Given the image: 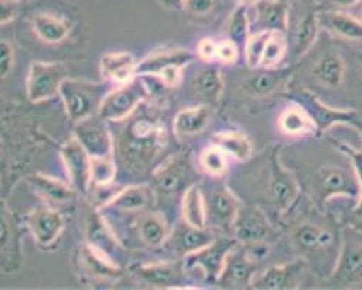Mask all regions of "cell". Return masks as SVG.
Masks as SVG:
<instances>
[{
    "label": "cell",
    "mask_w": 362,
    "mask_h": 290,
    "mask_svg": "<svg viewBox=\"0 0 362 290\" xmlns=\"http://www.w3.org/2000/svg\"><path fill=\"white\" fill-rule=\"evenodd\" d=\"M128 120L117 142L119 158L129 170H144L157 158L167 134L161 122L149 115L134 113Z\"/></svg>",
    "instance_id": "6da1fadb"
},
{
    "label": "cell",
    "mask_w": 362,
    "mask_h": 290,
    "mask_svg": "<svg viewBox=\"0 0 362 290\" xmlns=\"http://www.w3.org/2000/svg\"><path fill=\"white\" fill-rule=\"evenodd\" d=\"M112 89L110 81L96 83L67 77L59 87L58 96L62 98L69 118L77 124L96 115L102 100Z\"/></svg>",
    "instance_id": "7a4b0ae2"
},
{
    "label": "cell",
    "mask_w": 362,
    "mask_h": 290,
    "mask_svg": "<svg viewBox=\"0 0 362 290\" xmlns=\"http://www.w3.org/2000/svg\"><path fill=\"white\" fill-rule=\"evenodd\" d=\"M149 95L148 86L139 76H135L127 83L117 84L105 96L98 110V115L106 122H122L145 102Z\"/></svg>",
    "instance_id": "3957f363"
},
{
    "label": "cell",
    "mask_w": 362,
    "mask_h": 290,
    "mask_svg": "<svg viewBox=\"0 0 362 290\" xmlns=\"http://www.w3.org/2000/svg\"><path fill=\"white\" fill-rule=\"evenodd\" d=\"M194 60V54L178 50H160L149 54L136 66V76H154L161 79L167 86H177L181 80L183 69Z\"/></svg>",
    "instance_id": "277c9868"
},
{
    "label": "cell",
    "mask_w": 362,
    "mask_h": 290,
    "mask_svg": "<svg viewBox=\"0 0 362 290\" xmlns=\"http://www.w3.org/2000/svg\"><path fill=\"white\" fill-rule=\"evenodd\" d=\"M69 77L67 67L55 62H34L26 76V95L33 103L49 100L59 93V87Z\"/></svg>",
    "instance_id": "5b68a950"
},
{
    "label": "cell",
    "mask_w": 362,
    "mask_h": 290,
    "mask_svg": "<svg viewBox=\"0 0 362 290\" xmlns=\"http://www.w3.org/2000/svg\"><path fill=\"white\" fill-rule=\"evenodd\" d=\"M77 267L81 277L98 283H113L124 276L116 261L100 250L84 243L77 250Z\"/></svg>",
    "instance_id": "8992f818"
},
{
    "label": "cell",
    "mask_w": 362,
    "mask_h": 290,
    "mask_svg": "<svg viewBox=\"0 0 362 290\" xmlns=\"http://www.w3.org/2000/svg\"><path fill=\"white\" fill-rule=\"evenodd\" d=\"M235 245L236 240L215 238L209 245L185 257V269H199L203 272L204 279L218 282L225 265V260Z\"/></svg>",
    "instance_id": "52a82bcc"
},
{
    "label": "cell",
    "mask_w": 362,
    "mask_h": 290,
    "mask_svg": "<svg viewBox=\"0 0 362 290\" xmlns=\"http://www.w3.org/2000/svg\"><path fill=\"white\" fill-rule=\"evenodd\" d=\"M22 263L21 234L12 212L4 200H0V270L5 273L18 272Z\"/></svg>",
    "instance_id": "ba28073f"
},
{
    "label": "cell",
    "mask_w": 362,
    "mask_h": 290,
    "mask_svg": "<svg viewBox=\"0 0 362 290\" xmlns=\"http://www.w3.org/2000/svg\"><path fill=\"white\" fill-rule=\"evenodd\" d=\"M73 137L83 145L90 157H112L113 154V139L106 121L98 113L77 122Z\"/></svg>",
    "instance_id": "9c48e42d"
},
{
    "label": "cell",
    "mask_w": 362,
    "mask_h": 290,
    "mask_svg": "<svg viewBox=\"0 0 362 290\" xmlns=\"http://www.w3.org/2000/svg\"><path fill=\"white\" fill-rule=\"evenodd\" d=\"M25 225L41 247H51L63 234L66 219L57 209L40 207L25 216Z\"/></svg>",
    "instance_id": "30bf717a"
},
{
    "label": "cell",
    "mask_w": 362,
    "mask_h": 290,
    "mask_svg": "<svg viewBox=\"0 0 362 290\" xmlns=\"http://www.w3.org/2000/svg\"><path fill=\"white\" fill-rule=\"evenodd\" d=\"M235 240L239 243L255 244V243H267L274 237V229L267 221L265 215L251 207L239 208L238 215L235 218L233 226Z\"/></svg>",
    "instance_id": "8fae6325"
},
{
    "label": "cell",
    "mask_w": 362,
    "mask_h": 290,
    "mask_svg": "<svg viewBox=\"0 0 362 290\" xmlns=\"http://www.w3.org/2000/svg\"><path fill=\"white\" fill-rule=\"evenodd\" d=\"M257 273V261H254L245 248H236L229 251L218 283L226 289L251 287L252 279Z\"/></svg>",
    "instance_id": "7c38bea8"
},
{
    "label": "cell",
    "mask_w": 362,
    "mask_h": 290,
    "mask_svg": "<svg viewBox=\"0 0 362 290\" xmlns=\"http://www.w3.org/2000/svg\"><path fill=\"white\" fill-rule=\"evenodd\" d=\"M71 186L80 193H87L90 186V156L83 145L73 137L59 150Z\"/></svg>",
    "instance_id": "4fadbf2b"
},
{
    "label": "cell",
    "mask_w": 362,
    "mask_h": 290,
    "mask_svg": "<svg viewBox=\"0 0 362 290\" xmlns=\"http://www.w3.org/2000/svg\"><path fill=\"white\" fill-rule=\"evenodd\" d=\"M315 189L323 200H329L334 196H361L358 183L351 179L348 171L338 167H322L316 173Z\"/></svg>",
    "instance_id": "5bb4252c"
},
{
    "label": "cell",
    "mask_w": 362,
    "mask_h": 290,
    "mask_svg": "<svg viewBox=\"0 0 362 290\" xmlns=\"http://www.w3.org/2000/svg\"><path fill=\"white\" fill-rule=\"evenodd\" d=\"M269 195L271 200L279 211H287L298 195L297 182L293 174L283 167L279 161V154L274 151L271 157V174H269Z\"/></svg>",
    "instance_id": "9a60e30c"
},
{
    "label": "cell",
    "mask_w": 362,
    "mask_h": 290,
    "mask_svg": "<svg viewBox=\"0 0 362 290\" xmlns=\"http://www.w3.org/2000/svg\"><path fill=\"white\" fill-rule=\"evenodd\" d=\"M305 272V261L297 260L291 263L273 266L264 273L254 276L252 279V289H262V290H286L297 287L301 274Z\"/></svg>",
    "instance_id": "2e32d148"
},
{
    "label": "cell",
    "mask_w": 362,
    "mask_h": 290,
    "mask_svg": "<svg viewBox=\"0 0 362 290\" xmlns=\"http://www.w3.org/2000/svg\"><path fill=\"white\" fill-rule=\"evenodd\" d=\"M206 200V199H204ZM239 211V203L233 193L221 187L210 193L206 200V216L215 226L230 231Z\"/></svg>",
    "instance_id": "e0dca14e"
},
{
    "label": "cell",
    "mask_w": 362,
    "mask_h": 290,
    "mask_svg": "<svg viewBox=\"0 0 362 290\" xmlns=\"http://www.w3.org/2000/svg\"><path fill=\"white\" fill-rule=\"evenodd\" d=\"M185 265L171 263H146L135 265L132 267L134 274L142 282L154 287H177L178 282L185 279Z\"/></svg>",
    "instance_id": "ac0fdd59"
},
{
    "label": "cell",
    "mask_w": 362,
    "mask_h": 290,
    "mask_svg": "<svg viewBox=\"0 0 362 290\" xmlns=\"http://www.w3.org/2000/svg\"><path fill=\"white\" fill-rule=\"evenodd\" d=\"M214 240L215 236L206 228H196L185 222L174 232H170V237L164 245H168L178 255L187 257L209 245Z\"/></svg>",
    "instance_id": "d6986e66"
},
{
    "label": "cell",
    "mask_w": 362,
    "mask_h": 290,
    "mask_svg": "<svg viewBox=\"0 0 362 290\" xmlns=\"http://www.w3.org/2000/svg\"><path fill=\"white\" fill-rule=\"evenodd\" d=\"M154 203V190L146 185H132L119 190L106 203V208L120 212H144Z\"/></svg>",
    "instance_id": "ffe728a7"
},
{
    "label": "cell",
    "mask_w": 362,
    "mask_h": 290,
    "mask_svg": "<svg viewBox=\"0 0 362 290\" xmlns=\"http://www.w3.org/2000/svg\"><path fill=\"white\" fill-rule=\"evenodd\" d=\"M136 60L131 52H109L100 58V73L106 81L122 84L136 76Z\"/></svg>",
    "instance_id": "44dd1931"
},
{
    "label": "cell",
    "mask_w": 362,
    "mask_h": 290,
    "mask_svg": "<svg viewBox=\"0 0 362 290\" xmlns=\"http://www.w3.org/2000/svg\"><path fill=\"white\" fill-rule=\"evenodd\" d=\"M332 282L339 287H349L362 282V248L356 245L344 247Z\"/></svg>",
    "instance_id": "7402d4cb"
},
{
    "label": "cell",
    "mask_w": 362,
    "mask_h": 290,
    "mask_svg": "<svg viewBox=\"0 0 362 290\" xmlns=\"http://www.w3.org/2000/svg\"><path fill=\"white\" fill-rule=\"evenodd\" d=\"M186 158L171 156L154 170V185L161 193H173L185 182Z\"/></svg>",
    "instance_id": "603a6c76"
},
{
    "label": "cell",
    "mask_w": 362,
    "mask_h": 290,
    "mask_svg": "<svg viewBox=\"0 0 362 290\" xmlns=\"http://www.w3.org/2000/svg\"><path fill=\"white\" fill-rule=\"evenodd\" d=\"M86 243L100 250L102 253L112 257L113 251L117 248L119 243L109 224L105 221L99 211H95L88 215L86 225Z\"/></svg>",
    "instance_id": "cb8c5ba5"
},
{
    "label": "cell",
    "mask_w": 362,
    "mask_h": 290,
    "mask_svg": "<svg viewBox=\"0 0 362 290\" xmlns=\"http://www.w3.org/2000/svg\"><path fill=\"white\" fill-rule=\"evenodd\" d=\"M210 120H212V110H210L209 106H192L180 110L175 115L173 128L178 137H190L203 132Z\"/></svg>",
    "instance_id": "d4e9b609"
},
{
    "label": "cell",
    "mask_w": 362,
    "mask_h": 290,
    "mask_svg": "<svg viewBox=\"0 0 362 290\" xmlns=\"http://www.w3.org/2000/svg\"><path fill=\"white\" fill-rule=\"evenodd\" d=\"M257 19L264 31L283 33L287 29V6L280 0H259L254 5Z\"/></svg>",
    "instance_id": "484cf974"
},
{
    "label": "cell",
    "mask_w": 362,
    "mask_h": 290,
    "mask_svg": "<svg viewBox=\"0 0 362 290\" xmlns=\"http://www.w3.org/2000/svg\"><path fill=\"white\" fill-rule=\"evenodd\" d=\"M26 180L41 197L52 203H66L70 202L74 196L73 186H69L55 178L47 176V174L37 173L29 176Z\"/></svg>",
    "instance_id": "4316f807"
},
{
    "label": "cell",
    "mask_w": 362,
    "mask_h": 290,
    "mask_svg": "<svg viewBox=\"0 0 362 290\" xmlns=\"http://www.w3.org/2000/svg\"><path fill=\"white\" fill-rule=\"evenodd\" d=\"M293 240L303 253H317L334 244V236L329 231L313 224L298 225L294 229Z\"/></svg>",
    "instance_id": "83f0119b"
},
{
    "label": "cell",
    "mask_w": 362,
    "mask_h": 290,
    "mask_svg": "<svg viewBox=\"0 0 362 290\" xmlns=\"http://www.w3.org/2000/svg\"><path fill=\"white\" fill-rule=\"evenodd\" d=\"M138 234L146 247L160 248L167 243L170 229L164 216L153 212L145 214L138 219Z\"/></svg>",
    "instance_id": "f1b7e54d"
},
{
    "label": "cell",
    "mask_w": 362,
    "mask_h": 290,
    "mask_svg": "<svg viewBox=\"0 0 362 290\" xmlns=\"http://www.w3.org/2000/svg\"><path fill=\"white\" fill-rule=\"evenodd\" d=\"M31 23L35 35L47 44L63 42L70 34L69 23L54 15L38 13L33 18Z\"/></svg>",
    "instance_id": "f546056e"
},
{
    "label": "cell",
    "mask_w": 362,
    "mask_h": 290,
    "mask_svg": "<svg viewBox=\"0 0 362 290\" xmlns=\"http://www.w3.org/2000/svg\"><path fill=\"white\" fill-rule=\"evenodd\" d=\"M181 215L186 224L196 228H206V200L197 185H192L185 190L181 199Z\"/></svg>",
    "instance_id": "4dcf8cb0"
},
{
    "label": "cell",
    "mask_w": 362,
    "mask_h": 290,
    "mask_svg": "<svg viewBox=\"0 0 362 290\" xmlns=\"http://www.w3.org/2000/svg\"><path fill=\"white\" fill-rule=\"evenodd\" d=\"M290 76V69L283 70H268L264 69V71H258L248 77L244 83V89L252 95V96H267L273 93L277 87L287 80Z\"/></svg>",
    "instance_id": "1f68e13d"
},
{
    "label": "cell",
    "mask_w": 362,
    "mask_h": 290,
    "mask_svg": "<svg viewBox=\"0 0 362 290\" xmlns=\"http://www.w3.org/2000/svg\"><path fill=\"white\" fill-rule=\"evenodd\" d=\"M280 128L284 134L297 137L315 131L316 122L301 106H290L280 116Z\"/></svg>",
    "instance_id": "d6a6232c"
},
{
    "label": "cell",
    "mask_w": 362,
    "mask_h": 290,
    "mask_svg": "<svg viewBox=\"0 0 362 290\" xmlns=\"http://www.w3.org/2000/svg\"><path fill=\"white\" fill-rule=\"evenodd\" d=\"M313 74L325 86L338 87L342 83L345 74V66L341 55L337 52L325 54L313 67Z\"/></svg>",
    "instance_id": "836d02e7"
},
{
    "label": "cell",
    "mask_w": 362,
    "mask_h": 290,
    "mask_svg": "<svg viewBox=\"0 0 362 290\" xmlns=\"http://www.w3.org/2000/svg\"><path fill=\"white\" fill-rule=\"evenodd\" d=\"M214 144L238 161H245L252 154V145L250 139L244 134L236 131H223L216 134Z\"/></svg>",
    "instance_id": "e575fe53"
},
{
    "label": "cell",
    "mask_w": 362,
    "mask_h": 290,
    "mask_svg": "<svg viewBox=\"0 0 362 290\" xmlns=\"http://www.w3.org/2000/svg\"><path fill=\"white\" fill-rule=\"evenodd\" d=\"M196 92L209 103H218L223 93V80L218 69L210 67L200 71L194 79Z\"/></svg>",
    "instance_id": "d590c367"
},
{
    "label": "cell",
    "mask_w": 362,
    "mask_h": 290,
    "mask_svg": "<svg viewBox=\"0 0 362 290\" xmlns=\"http://www.w3.org/2000/svg\"><path fill=\"white\" fill-rule=\"evenodd\" d=\"M228 154L218 145L206 147L200 154L202 168L210 176H223L228 170Z\"/></svg>",
    "instance_id": "8d00e7d4"
},
{
    "label": "cell",
    "mask_w": 362,
    "mask_h": 290,
    "mask_svg": "<svg viewBox=\"0 0 362 290\" xmlns=\"http://www.w3.org/2000/svg\"><path fill=\"white\" fill-rule=\"evenodd\" d=\"M116 178V164L112 157H90V182L109 186Z\"/></svg>",
    "instance_id": "74e56055"
},
{
    "label": "cell",
    "mask_w": 362,
    "mask_h": 290,
    "mask_svg": "<svg viewBox=\"0 0 362 290\" xmlns=\"http://www.w3.org/2000/svg\"><path fill=\"white\" fill-rule=\"evenodd\" d=\"M329 25L348 40H362V21L342 12H334L327 16Z\"/></svg>",
    "instance_id": "f35d334b"
},
{
    "label": "cell",
    "mask_w": 362,
    "mask_h": 290,
    "mask_svg": "<svg viewBox=\"0 0 362 290\" xmlns=\"http://www.w3.org/2000/svg\"><path fill=\"white\" fill-rule=\"evenodd\" d=\"M228 38L236 45L240 42H247L248 40V11L247 6H239L229 18L226 23Z\"/></svg>",
    "instance_id": "ab89813d"
},
{
    "label": "cell",
    "mask_w": 362,
    "mask_h": 290,
    "mask_svg": "<svg viewBox=\"0 0 362 290\" xmlns=\"http://www.w3.org/2000/svg\"><path fill=\"white\" fill-rule=\"evenodd\" d=\"M286 54V41L281 37V33H273L268 38L262 58H261V69H273L276 67Z\"/></svg>",
    "instance_id": "60d3db41"
},
{
    "label": "cell",
    "mask_w": 362,
    "mask_h": 290,
    "mask_svg": "<svg viewBox=\"0 0 362 290\" xmlns=\"http://www.w3.org/2000/svg\"><path fill=\"white\" fill-rule=\"evenodd\" d=\"M271 34L273 33L262 31V33L248 37V40L245 42V60L251 69H258L261 66L262 52H264L265 44H267L268 38L271 37Z\"/></svg>",
    "instance_id": "b9f144b4"
},
{
    "label": "cell",
    "mask_w": 362,
    "mask_h": 290,
    "mask_svg": "<svg viewBox=\"0 0 362 290\" xmlns=\"http://www.w3.org/2000/svg\"><path fill=\"white\" fill-rule=\"evenodd\" d=\"M316 37H317V21L313 15H309L303 22H301L297 33V42H296L297 54L298 55L306 54L312 48Z\"/></svg>",
    "instance_id": "7bdbcfd3"
},
{
    "label": "cell",
    "mask_w": 362,
    "mask_h": 290,
    "mask_svg": "<svg viewBox=\"0 0 362 290\" xmlns=\"http://www.w3.org/2000/svg\"><path fill=\"white\" fill-rule=\"evenodd\" d=\"M15 52L9 41L0 40V77H6L13 67Z\"/></svg>",
    "instance_id": "ee69618b"
},
{
    "label": "cell",
    "mask_w": 362,
    "mask_h": 290,
    "mask_svg": "<svg viewBox=\"0 0 362 290\" xmlns=\"http://www.w3.org/2000/svg\"><path fill=\"white\" fill-rule=\"evenodd\" d=\"M216 60L222 62L223 64L235 63L238 60V45L233 41H230L229 38L218 42Z\"/></svg>",
    "instance_id": "f6af8a7d"
},
{
    "label": "cell",
    "mask_w": 362,
    "mask_h": 290,
    "mask_svg": "<svg viewBox=\"0 0 362 290\" xmlns=\"http://www.w3.org/2000/svg\"><path fill=\"white\" fill-rule=\"evenodd\" d=\"M215 6V0H186L185 9L193 15H207Z\"/></svg>",
    "instance_id": "bcb514c9"
},
{
    "label": "cell",
    "mask_w": 362,
    "mask_h": 290,
    "mask_svg": "<svg viewBox=\"0 0 362 290\" xmlns=\"http://www.w3.org/2000/svg\"><path fill=\"white\" fill-rule=\"evenodd\" d=\"M216 48H218V42H215L210 38H203L197 44V55L204 62L216 60Z\"/></svg>",
    "instance_id": "7dc6e473"
},
{
    "label": "cell",
    "mask_w": 362,
    "mask_h": 290,
    "mask_svg": "<svg viewBox=\"0 0 362 290\" xmlns=\"http://www.w3.org/2000/svg\"><path fill=\"white\" fill-rule=\"evenodd\" d=\"M18 15L16 0H0V25L12 22Z\"/></svg>",
    "instance_id": "c3c4849f"
},
{
    "label": "cell",
    "mask_w": 362,
    "mask_h": 290,
    "mask_svg": "<svg viewBox=\"0 0 362 290\" xmlns=\"http://www.w3.org/2000/svg\"><path fill=\"white\" fill-rule=\"evenodd\" d=\"M344 150L352 157V160L355 161V166H356L358 171L362 174V154H361V153H355L354 150H349V147H345ZM361 178H362V176H361ZM359 205H361V208H362V182H361V199H359Z\"/></svg>",
    "instance_id": "681fc988"
},
{
    "label": "cell",
    "mask_w": 362,
    "mask_h": 290,
    "mask_svg": "<svg viewBox=\"0 0 362 290\" xmlns=\"http://www.w3.org/2000/svg\"><path fill=\"white\" fill-rule=\"evenodd\" d=\"M158 4L167 11H177L185 8L186 0H158Z\"/></svg>",
    "instance_id": "f907efd6"
},
{
    "label": "cell",
    "mask_w": 362,
    "mask_h": 290,
    "mask_svg": "<svg viewBox=\"0 0 362 290\" xmlns=\"http://www.w3.org/2000/svg\"><path fill=\"white\" fill-rule=\"evenodd\" d=\"M334 2L339 6H351V5H355L358 0H334Z\"/></svg>",
    "instance_id": "816d5d0a"
},
{
    "label": "cell",
    "mask_w": 362,
    "mask_h": 290,
    "mask_svg": "<svg viewBox=\"0 0 362 290\" xmlns=\"http://www.w3.org/2000/svg\"><path fill=\"white\" fill-rule=\"evenodd\" d=\"M239 2H243L244 5H255L259 0H239Z\"/></svg>",
    "instance_id": "f5cc1de1"
},
{
    "label": "cell",
    "mask_w": 362,
    "mask_h": 290,
    "mask_svg": "<svg viewBox=\"0 0 362 290\" xmlns=\"http://www.w3.org/2000/svg\"><path fill=\"white\" fill-rule=\"evenodd\" d=\"M358 62L362 64V52H359V54H358Z\"/></svg>",
    "instance_id": "db71d44e"
},
{
    "label": "cell",
    "mask_w": 362,
    "mask_h": 290,
    "mask_svg": "<svg viewBox=\"0 0 362 290\" xmlns=\"http://www.w3.org/2000/svg\"><path fill=\"white\" fill-rule=\"evenodd\" d=\"M4 164V157H2V153H0V167H2Z\"/></svg>",
    "instance_id": "11a10c76"
},
{
    "label": "cell",
    "mask_w": 362,
    "mask_h": 290,
    "mask_svg": "<svg viewBox=\"0 0 362 290\" xmlns=\"http://www.w3.org/2000/svg\"><path fill=\"white\" fill-rule=\"evenodd\" d=\"M361 21H362V13H361Z\"/></svg>",
    "instance_id": "9f6ffc18"
},
{
    "label": "cell",
    "mask_w": 362,
    "mask_h": 290,
    "mask_svg": "<svg viewBox=\"0 0 362 290\" xmlns=\"http://www.w3.org/2000/svg\"><path fill=\"white\" fill-rule=\"evenodd\" d=\"M16 2H19V0H16Z\"/></svg>",
    "instance_id": "6f0895ef"
}]
</instances>
